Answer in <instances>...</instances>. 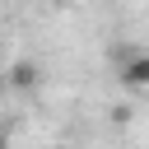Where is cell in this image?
Here are the masks:
<instances>
[{
  "instance_id": "6da1fadb",
  "label": "cell",
  "mask_w": 149,
  "mask_h": 149,
  "mask_svg": "<svg viewBox=\"0 0 149 149\" xmlns=\"http://www.w3.org/2000/svg\"><path fill=\"white\" fill-rule=\"evenodd\" d=\"M116 79H121L126 88H149V51H144V47L116 51Z\"/></svg>"
},
{
  "instance_id": "7a4b0ae2",
  "label": "cell",
  "mask_w": 149,
  "mask_h": 149,
  "mask_svg": "<svg viewBox=\"0 0 149 149\" xmlns=\"http://www.w3.org/2000/svg\"><path fill=\"white\" fill-rule=\"evenodd\" d=\"M37 79H42V70H37L33 61H19V65H14L9 74H5V84H14V88H33Z\"/></svg>"
},
{
  "instance_id": "3957f363",
  "label": "cell",
  "mask_w": 149,
  "mask_h": 149,
  "mask_svg": "<svg viewBox=\"0 0 149 149\" xmlns=\"http://www.w3.org/2000/svg\"><path fill=\"white\" fill-rule=\"evenodd\" d=\"M0 149H9V135H5V130H0Z\"/></svg>"
},
{
  "instance_id": "277c9868",
  "label": "cell",
  "mask_w": 149,
  "mask_h": 149,
  "mask_svg": "<svg viewBox=\"0 0 149 149\" xmlns=\"http://www.w3.org/2000/svg\"><path fill=\"white\" fill-rule=\"evenodd\" d=\"M0 93H5V74H0Z\"/></svg>"
},
{
  "instance_id": "5b68a950",
  "label": "cell",
  "mask_w": 149,
  "mask_h": 149,
  "mask_svg": "<svg viewBox=\"0 0 149 149\" xmlns=\"http://www.w3.org/2000/svg\"><path fill=\"white\" fill-rule=\"evenodd\" d=\"M56 149H74V144H56Z\"/></svg>"
}]
</instances>
